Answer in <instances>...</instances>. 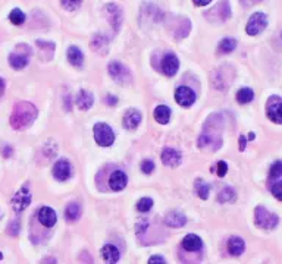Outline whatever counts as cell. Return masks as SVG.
Segmentation results:
<instances>
[{
  "label": "cell",
  "instance_id": "5b68a950",
  "mask_svg": "<svg viewBox=\"0 0 282 264\" xmlns=\"http://www.w3.org/2000/svg\"><path fill=\"white\" fill-rule=\"evenodd\" d=\"M267 27V17L262 12H256L250 17L245 31L248 35H257Z\"/></svg>",
  "mask_w": 282,
  "mask_h": 264
},
{
  "label": "cell",
  "instance_id": "60d3db41",
  "mask_svg": "<svg viewBox=\"0 0 282 264\" xmlns=\"http://www.w3.org/2000/svg\"><path fill=\"white\" fill-rule=\"evenodd\" d=\"M5 91V81L0 78V94H2Z\"/></svg>",
  "mask_w": 282,
  "mask_h": 264
},
{
  "label": "cell",
  "instance_id": "4dcf8cb0",
  "mask_svg": "<svg viewBox=\"0 0 282 264\" xmlns=\"http://www.w3.org/2000/svg\"><path fill=\"white\" fill-rule=\"evenodd\" d=\"M281 175H282V161L278 160V161H275L272 164V167L269 170V176H270L272 179H275V178H279Z\"/></svg>",
  "mask_w": 282,
  "mask_h": 264
},
{
  "label": "cell",
  "instance_id": "7402d4cb",
  "mask_svg": "<svg viewBox=\"0 0 282 264\" xmlns=\"http://www.w3.org/2000/svg\"><path fill=\"white\" fill-rule=\"evenodd\" d=\"M28 54H22V53H12L9 56V63L12 68L15 69H24L28 65Z\"/></svg>",
  "mask_w": 282,
  "mask_h": 264
},
{
  "label": "cell",
  "instance_id": "7bdbcfd3",
  "mask_svg": "<svg viewBox=\"0 0 282 264\" xmlns=\"http://www.w3.org/2000/svg\"><path fill=\"white\" fill-rule=\"evenodd\" d=\"M3 258V255H2V252H0V260H2Z\"/></svg>",
  "mask_w": 282,
  "mask_h": 264
},
{
  "label": "cell",
  "instance_id": "d4e9b609",
  "mask_svg": "<svg viewBox=\"0 0 282 264\" xmlns=\"http://www.w3.org/2000/svg\"><path fill=\"white\" fill-rule=\"evenodd\" d=\"M253 99H254V93H253L251 88L244 87V88H241V90L237 93V102H238L240 105H247V103H250Z\"/></svg>",
  "mask_w": 282,
  "mask_h": 264
},
{
  "label": "cell",
  "instance_id": "4316f807",
  "mask_svg": "<svg viewBox=\"0 0 282 264\" xmlns=\"http://www.w3.org/2000/svg\"><path fill=\"white\" fill-rule=\"evenodd\" d=\"M235 197H237L235 191H234L232 188L226 187L225 190L221 191L218 200H219V203H232V201H235Z\"/></svg>",
  "mask_w": 282,
  "mask_h": 264
},
{
  "label": "cell",
  "instance_id": "83f0119b",
  "mask_svg": "<svg viewBox=\"0 0 282 264\" xmlns=\"http://www.w3.org/2000/svg\"><path fill=\"white\" fill-rule=\"evenodd\" d=\"M9 19L14 25H22L25 22V15L21 9H14L9 14Z\"/></svg>",
  "mask_w": 282,
  "mask_h": 264
},
{
  "label": "cell",
  "instance_id": "74e56055",
  "mask_svg": "<svg viewBox=\"0 0 282 264\" xmlns=\"http://www.w3.org/2000/svg\"><path fill=\"white\" fill-rule=\"evenodd\" d=\"M245 141H247V138H245L244 135H241V137H240V150H241V151L245 150Z\"/></svg>",
  "mask_w": 282,
  "mask_h": 264
},
{
  "label": "cell",
  "instance_id": "b9f144b4",
  "mask_svg": "<svg viewBox=\"0 0 282 264\" xmlns=\"http://www.w3.org/2000/svg\"><path fill=\"white\" fill-rule=\"evenodd\" d=\"M248 137H250V138H248V140H254V134H253V132H251V134H250V135H248Z\"/></svg>",
  "mask_w": 282,
  "mask_h": 264
},
{
  "label": "cell",
  "instance_id": "ac0fdd59",
  "mask_svg": "<svg viewBox=\"0 0 282 264\" xmlns=\"http://www.w3.org/2000/svg\"><path fill=\"white\" fill-rule=\"evenodd\" d=\"M76 106L81 110H88L93 106V94L87 90H81L76 96Z\"/></svg>",
  "mask_w": 282,
  "mask_h": 264
},
{
  "label": "cell",
  "instance_id": "cb8c5ba5",
  "mask_svg": "<svg viewBox=\"0 0 282 264\" xmlns=\"http://www.w3.org/2000/svg\"><path fill=\"white\" fill-rule=\"evenodd\" d=\"M154 119H156L159 123L166 125V123L169 122V119H170V110H169V107H166V106H157V107L154 109Z\"/></svg>",
  "mask_w": 282,
  "mask_h": 264
},
{
  "label": "cell",
  "instance_id": "ba28073f",
  "mask_svg": "<svg viewBox=\"0 0 282 264\" xmlns=\"http://www.w3.org/2000/svg\"><path fill=\"white\" fill-rule=\"evenodd\" d=\"M109 75L116 81V82H125L131 79L130 70L119 62H112L109 63Z\"/></svg>",
  "mask_w": 282,
  "mask_h": 264
},
{
  "label": "cell",
  "instance_id": "8d00e7d4",
  "mask_svg": "<svg viewBox=\"0 0 282 264\" xmlns=\"http://www.w3.org/2000/svg\"><path fill=\"white\" fill-rule=\"evenodd\" d=\"M193 2L197 5V6H206V5H209L212 0H193Z\"/></svg>",
  "mask_w": 282,
  "mask_h": 264
},
{
  "label": "cell",
  "instance_id": "6da1fadb",
  "mask_svg": "<svg viewBox=\"0 0 282 264\" xmlns=\"http://www.w3.org/2000/svg\"><path fill=\"white\" fill-rule=\"evenodd\" d=\"M36 118H37V109L28 102H21L14 107V112L11 116V125L14 129H25L34 122Z\"/></svg>",
  "mask_w": 282,
  "mask_h": 264
},
{
  "label": "cell",
  "instance_id": "d6a6232c",
  "mask_svg": "<svg viewBox=\"0 0 282 264\" xmlns=\"http://www.w3.org/2000/svg\"><path fill=\"white\" fill-rule=\"evenodd\" d=\"M270 191H272V194H273V197H275L276 200L282 201V181L273 184L272 188H270Z\"/></svg>",
  "mask_w": 282,
  "mask_h": 264
},
{
  "label": "cell",
  "instance_id": "7a4b0ae2",
  "mask_svg": "<svg viewBox=\"0 0 282 264\" xmlns=\"http://www.w3.org/2000/svg\"><path fill=\"white\" fill-rule=\"evenodd\" d=\"M254 223L260 229L272 230L278 226L279 217L275 213H270L267 209L259 206V207H256V211H254Z\"/></svg>",
  "mask_w": 282,
  "mask_h": 264
},
{
  "label": "cell",
  "instance_id": "9c48e42d",
  "mask_svg": "<svg viewBox=\"0 0 282 264\" xmlns=\"http://www.w3.org/2000/svg\"><path fill=\"white\" fill-rule=\"evenodd\" d=\"M71 173H72V170H71V164H69V161L68 160H57L56 163H55V166H53V175H55V178L57 179V181H60V182H63V181H68L69 178H71Z\"/></svg>",
  "mask_w": 282,
  "mask_h": 264
},
{
  "label": "cell",
  "instance_id": "d6986e66",
  "mask_svg": "<svg viewBox=\"0 0 282 264\" xmlns=\"http://www.w3.org/2000/svg\"><path fill=\"white\" fill-rule=\"evenodd\" d=\"M185 216L178 211H170L165 217V223L170 228H182L185 225Z\"/></svg>",
  "mask_w": 282,
  "mask_h": 264
},
{
  "label": "cell",
  "instance_id": "1f68e13d",
  "mask_svg": "<svg viewBox=\"0 0 282 264\" xmlns=\"http://www.w3.org/2000/svg\"><path fill=\"white\" fill-rule=\"evenodd\" d=\"M81 2L82 0H60V3L65 9L68 11H75L81 6Z\"/></svg>",
  "mask_w": 282,
  "mask_h": 264
},
{
  "label": "cell",
  "instance_id": "d590c367",
  "mask_svg": "<svg viewBox=\"0 0 282 264\" xmlns=\"http://www.w3.org/2000/svg\"><path fill=\"white\" fill-rule=\"evenodd\" d=\"M106 102H108V105H109V106H116L118 99H116L115 96H108V97H106Z\"/></svg>",
  "mask_w": 282,
  "mask_h": 264
},
{
  "label": "cell",
  "instance_id": "8fae6325",
  "mask_svg": "<svg viewBox=\"0 0 282 264\" xmlns=\"http://www.w3.org/2000/svg\"><path fill=\"white\" fill-rule=\"evenodd\" d=\"M179 68V60L173 53H168L165 54L163 60H162V70L166 76H173L178 72Z\"/></svg>",
  "mask_w": 282,
  "mask_h": 264
},
{
  "label": "cell",
  "instance_id": "9a60e30c",
  "mask_svg": "<svg viewBox=\"0 0 282 264\" xmlns=\"http://www.w3.org/2000/svg\"><path fill=\"white\" fill-rule=\"evenodd\" d=\"M122 122H124V126L127 129H135L140 125V122H141V113L138 110H135V109H130L124 115Z\"/></svg>",
  "mask_w": 282,
  "mask_h": 264
},
{
  "label": "cell",
  "instance_id": "e575fe53",
  "mask_svg": "<svg viewBox=\"0 0 282 264\" xmlns=\"http://www.w3.org/2000/svg\"><path fill=\"white\" fill-rule=\"evenodd\" d=\"M141 170L143 173H151L154 170V163L151 160H144L141 163Z\"/></svg>",
  "mask_w": 282,
  "mask_h": 264
},
{
  "label": "cell",
  "instance_id": "3957f363",
  "mask_svg": "<svg viewBox=\"0 0 282 264\" xmlns=\"http://www.w3.org/2000/svg\"><path fill=\"white\" fill-rule=\"evenodd\" d=\"M94 138H96V142L102 147H109L113 144L115 141V134L112 131V128L108 123H96L94 125Z\"/></svg>",
  "mask_w": 282,
  "mask_h": 264
},
{
  "label": "cell",
  "instance_id": "ab89813d",
  "mask_svg": "<svg viewBox=\"0 0 282 264\" xmlns=\"http://www.w3.org/2000/svg\"><path fill=\"white\" fill-rule=\"evenodd\" d=\"M11 153H12V148H11V147H5V150H3V156H5V157H9V156H11Z\"/></svg>",
  "mask_w": 282,
  "mask_h": 264
},
{
  "label": "cell",
  "instance_id": "52a82bcc",
  "mask_svg": "<svg viewBox=\"0 0 282 264\" xmlns=\"http://www.w3.org/2000/svg\"><path fill=\"white\" fill-rule=\"evenodd\" d=\"M31 203V194L27 188H21L12 198V206H14V210L15 211H22L25 210Z\"/></svg>",
  "mask_w": 282,
  "mask_h": 264
},
{
  "label": "cell",
  "instance_id": "603a6c76",
  "mask_svg": "<svg viewBox=\"0 0 282 264\" xmlns=\"http://www.w3.org/2000/svg\"><path fill=\"white\" fill-rule=\"evenodd\" d=\"M79 216H81V207H79V204H76V203H69V204L66 206V209H65V217H66V220L75 222V220L79 219Z\"/></svg>",
  "mask_w": 282,
  "mask_h": 264
},
{
  "label": "cell",
  "instance_id": "30bf717a",
  "mask_svg": "<svg viewBox=\"0 0 282 264\" xmlns=\"http://www.w3.org/2000/svg\"><path fill=\"white\" fill-rule=\"evenodd\" d=\"M106 14H108V17H109L111 25L115 28V31H119L121 24H122V19H124L122 9H121L118 5H115V3H109V5H106Z\"/></svg>",
  "mask_w": 282,
  "mask_h": 264
},
{
  "label": "cell",
  "instance_id": "836d02e7",
  "mask_svg": "<svg viewBox=\"0 0 282 264\" xmlns=\"http://www.w3.org/2000/svg\"><path fill=\"white\" fill-rule=\"evenodd\" d=\"M226 172H228V164H226V161H218V167H216V173H218V176H221V178H224V176L226 175Z\"/></svg>",
  "mask_w": 282,
  "mask_h": 264
},
{
  "label": "cell",
  "instance_id": "f35d334b",
  "mask_svg": "<svg viewBox=\"0 0 282 264\" xmlns=\"http://www.w3.org/2000/svg\"><path fill=\"white\" fill-rule=\"evenodd\" d=\"M165 263V258L163 257H151L150 260H149V263Z\"/></svg>",
  "mask_w": 282,
  "mask_h": 264
},
{
  "label": "cell",
  "instance_id": "8992f818",
  "mask_svg": "<svg viewBox=\"0 0 282 264\" xmlns=\"http://www.w3.org/2000/svg\"><path fill=\"white\" fill-rule=\"evenodd\" d=\"M175 100L178 105H181L184 107H190L196 102V93L190 87H184V85L178 87L176 91H175Z\"/></svg>",
  "mask_w": 282,
  "mask_h": 264
},
{
  "label": "cell",
  "instance_id": "484cf974",
  "mask_svg": "<svg viewBox=\"0 0 282 264\" xmlns=\"http://www.w3.org/2000/svg\"><path fill=\"white\" fill-rule=\"evenodd\" d=\"M235 47H237V41H235L234 38H224V40L219 43V52H221V53H225V54L234 52Z\"/></svg>",
  "mask_w": 282,
  "mask_h": 264
},
{
  "label": "cell",
  "instance_id": "44dd1931",
  "mask_svg": "<svg viewBox=\"0 0 282 264\" xmlns=\"http://www.w3.org/2000/svg\"><path fill=\"white\" fill-rule=\"evenodd\" d=\"M68 60L71 62L72 66H76V68H81L82 63H84V56H82V52L75 47V46H71L68 49Z\"/></svg>",
  "mask_w": 282,
  "mask_h": 264
},
{
  "label": "cell",
  "instance_id": "7c38bea8",
  "mask_svg": "<svg viewBox=\"0 0 282 264\" xmlns=\"http://www.w3.org/2000/svg\"><path fill=\"white\" fill-rule=\"evenodd\" d=\"M127 182H128L127 173L122 170H115L109 178V185L113 191H122L127 187Z\"/></svg>",
  "mask_w": 282,
  "mask_h": 264
},
{
  "label": "cell",
  "instance_id": "277c9868",
  "mask_svg": "<svg viewBox=\"0 0 282 264\" xmlns=\"http://www.w3.org/2000/svg\"><path fill=\"white\" fill-rule=\"evenodd\" d=\"M266 115L267 118L278 125H282V99L278 96H272L266 103Z\"/></svg>",
  "mask_w": 282,
  "mask_h": 264
},
{
  "label": "cell",
  "instance_id": "4fadbf2b",
  "mask_svg": "<svg viewBox=\"0 0 282 264\" xmlns=\"http://www.w3.org/2000/svg\"><path fill=\"white\" fill-rule=\"evenodd\" d=\"M38 220L43 226L53 228L56 225V220H57L56 211L50 207H41L40 211H38Z\"/></svg>",
  "mask_w": 282,
  "mask_h": 264
},
{
  "label": "cell",
  "instance_id": "e0dca14e",
  "mask_svg": "<svg viewBox=\"0 0 282 264\" xmlns=\"http://www.w3.org/2000/svg\"><path fill=\"white\" fill-rule=\"evenodd\" d=\"M182 246H184V249H187V251L194 252V251L202 249L203 241H202L197 235H187V236L184 238V241H182Z\"/></svg>",
  "mask_w": 282,
  "mask_h": 264
},
{
  "label": "cell",
  "instance_id": "f1b7e54d",
  "mask_svg": "<svg viewBox=\"0 0 282 264\" xmlns=\"http://www.w3.org/2000/svg\"><path fill=\"white\" fill-rule=\"evenodd\" d=\"M196 190H197L199 197H200L202 200H206V198L209 197V193H210V185H207V184L199 181L197 185H196Z\"/></svg>",
  "mask_w": 282,
  "mask_h": 264
},
{
  "label": "cell",
  "instance_id": "5bb4252c",
  "mask_svg": "<svg viewBox=\"0 0 282 264\" xmlns=\"http://www.w3.org/2000/svg\"><path fill=\"white\" fill-rule=\"evenodd\" d=\"M181 160H182V156L175 148H165L163 153H162V161H163L165 166L175 167L181 163Z\"/></svg>",
  "mask_w": 282,
  "mask_h": 264
},
{
  "label": "cell",
  "instance_id": "2e32d148",
  "mask_svg": "<svg viewBox=\"0 0 282 264\" xmlns=\"http://www.w3.org/2000/svg\"><path fill=\"white\" fill-rule=\"evenodd\" d=\"M244 249H245V242L241 238H238V236L229 238V241H228V251H229L231 255L240 257L244 252Z\"/></svg>",
  "mask_w": 282,
  "mask_h": 264
},
{
  "label": "cell",
  "instance_id": "f546056e",
  "mask_svg": "<svg viewBox=\"0 0 282 264\" xmlns=\"http://www.w3.org/2000/svg\"><path fill=\"white\" fill-rule=\"evenodd\" d=\"M153 207V200L151 198H141L138 203H137V210L141 211V213H147L150 209Z\"/></svg>",
  "mask_w": 282,
  "mask_h": 264
},
{
  "label": "cell",
  "instance_id": "ffe728a7",
  "mask_svg": "<svg viewBox=\"0 0 282 264\" xmlns=\"http://www.w3.org/2000/svg\"><path fill=\"white\" fill-rule=\"evenodd\" d=\"M102 255H103L106 263H116L119 260V257H121L119 249L115 245H112V244H108V245H105L102 248Z\"/></svg>",
  "mask_w": 282,
  "mask_h": 264
}]
</instances>
